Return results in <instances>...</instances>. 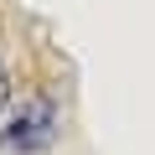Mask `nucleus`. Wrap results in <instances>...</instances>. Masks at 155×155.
Listing matches in <instances>:
<instances>
[{
    "instance_id": "nucleus-1",
    "label": "nucleus",
    "mask_w": 155,
    "mask_h": 155,
    "mask_svg": "<svg viewBox=\"0 0 155 155\" xmlns=\"http://www.w3.org/2000/svg\"><path fill=\"white\" fill-rule=\"evenodd\" d=\"M57 129H62V114L52 98H26L5 124H0V150L11 155H41L57 145Z\"/></svg>"
},
{
    "instance_id": "nucleus-2",
    "label": "nucleus",
    "mask_w": 155,
    "mask_h": 155,
    "mask_svg": "<svg viewBox=\"0 0 155 155\" xmlns=\"http://www.w3.org/2000/svg\"><path fill=\"white\" fill-rule=\"evenodd\" d=\"M11 104V72H5V62H0V109Z\"/></svg>"
}]
</instances>
